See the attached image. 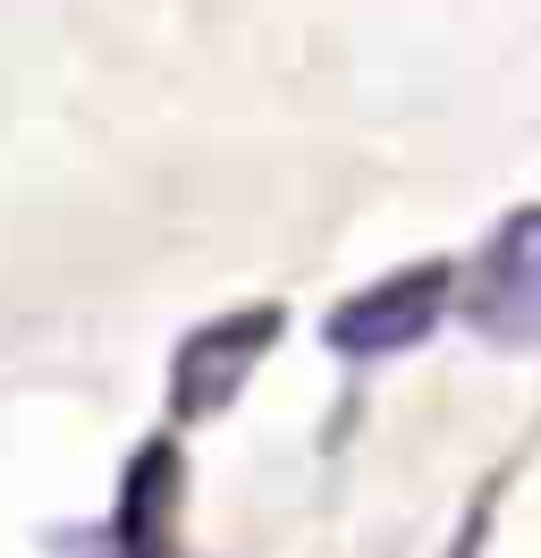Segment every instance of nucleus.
<instances>
[{
	"instance_id": "2",
	"label": "nucleus",
	"mask_w": 541,
	"mask_h": 558,
	"mask_svg": "<svg viewBox=\"0 0 541 558\" xmlns=\"http://www.w3.org/2000/svg\"><path fill=\"white\" fill-rule=\"evenodd\" d=\"M448 314H457V263H448V254H423V263H398V271L347 288L330 314H322V348H330L338 364H398V355H414Z\"/></svg>"
},
{
	"instance_id": "1",
	"label": "nucleus",
	"mask_w": 541,
	"mask_h": 558,
	"mask_svg": "<svg viewBox=\"0 0 541 558\" xmlns=\"http://www.w3.org/2000/svg\"><path fill=\"white\" fill-rule=\"evenodd\" d=\"M288 339V305L279 296H254V305H229V314L195 322L178 348H169V381H161V407H169V432H195V423H220L254 389L270 355Z\"/></svg>"
},
{
	"instance_id": "5",
	"label": "nucleus",
	"mask_w": 541,
	"mask_h": 558,
	"mask_svg": "<svg viewBox=\"0 0 541 558\" xmlns=\"http://www.w3.org/2000/svg\"><path fill=\"white\" fill-rule=\"evenodd\" d=\"M500 474H491V483H482V490H473V508H466V517H457V542H448V558H482V542H491V508H500Z\"/></svg>"
},
{
	"instance_id": "4",
	"label": "nucleus",
	"mask_w": 541,
	"mask_h": 558,
	"mask_svg": "<svg viewBox=\"0 0 541 558\" xmlns=\"http://www.w3.org/2000/svg\"><path fill=\"white\" fill-rule=\"evenodd\" d=\"M178 508H187V449L178 432L135 440L119 465V508H110V550H169L178 542Z\"/></svg>"
},
{
	"instance_id": "3",
	"label": "nucleus",
	"mask_w": 541,
	"mask_h": 558,
	"mask_svg": "<svg viewBox=\"0 0 541 558\" xmlns=\"http://www.w3.org/2000/svg\"><path fill=\"white\" fill-rule=\"evenodd\" d=\"M457 314L482 348H541V195L507 204L473 263H457Z\"/></svg>"
},
{
	"instance_id": "6",
	"label": "nucleus",
	"mask_w": 541,
	"mask_h": 558,
	"mask_svg": "<svg viewBox=\"0 0 541 558\" xmlns=\"http://www.w3.org/2000/svg\"><path fill=\"white\" fill-rule=\"evenodd\" d=\"M110 558H187V550H178V542H169V550H110Z\"/></svg>"
}]
</instances>
